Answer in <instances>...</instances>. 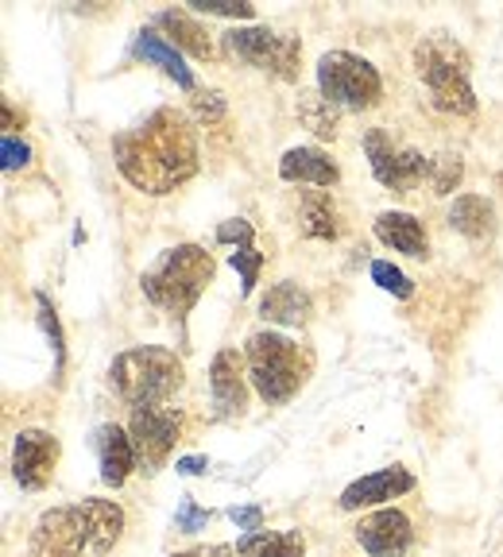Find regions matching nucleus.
Listing matches in <instances>:
<instances>
[{"label":"nucleus","mask_w":503,"mask_h":557,"mask_svg":"<svg viewBox=\"0 0 503 557\" xmlns=\"http://www.w3.org/2000/svg\"><path fill=\"white\" fill-rule=\"evenodd\" d=\"M35 310H39V325H44V333H47V341H51V348H54V360H59V368H62V330H59V318H54V310H51V302H47V295H35Z\"/></svg>","instance_id":"30"},{"label":"nucleus","mask_w":503,"mask_h":557,"mask_svg":"<svg viewBox=\"0 0 503 557\" xmlns=\"http://www.w3.org/2000/svg\"><path fill=\"white\" fill-rule=\"evenodd\" d=\"M461 174H465V163H461V156H450V151H442V156L430 159V186H434V194H453L461 186Z\"/></svg>","instance_id":"26"},{"label":"nucleus","mask_w":503,"mask_h":557,"mask_svg":"<svg viewBox=\"0 0 503 557\" xmlns=\"http://www.w3.org/2000/svg\"><path fill=\"white\" fill-rule=\"evenodd\" d=\"M248 375L268 403H286L303 387V357L298 345L283 333H252L248 337Z\"/></svg>","instance_id":"5"},{"label":"nucleus","mask_w":503,"mask_h":557,"mask_svg":"<svg viewBox=\"0 0 503 557\" xmlns=\"http://www.w3.org/2000/svg\"><path fill=\"white\" fill-rule=\"evenodd\" d=\"M218 240L221 244H236V248H244V244H252V225L248 221H225V225L218 228Z\"/></svg>","instance_id":"34"},{"label":"nucleus","mask_w":503,"mask_h":557,"mask_svg":"<svg viewBox=\"0 0 503 557\" xmlns=\"http://www.w3.org/2000/svg\"><path fill=\"white\" fill-rule=\"evenodd\" d=\"M136 59L151 62V66H159L163 74H171V78L179 82L183 89H194L191 66H186L183 54L174 51V44H167L163 35H156V32H139V39H136Z\"/></svg>","instance_id":"20"},{"label":"nucleus","mask_w":503,"mask_h":557,"mask_svg":"<svg viewBox=\"0 0 503 557\" xmlns=\"http://www.w3.org/2000/svg\"><path fill=\"white\" fill-rule=\"evenodd\" d=\"M279 178L283 183H310V186H333L341 178L338 163L321 148H291L279 159Z\"/></svg>","instance_id":"16"},{"label":"nucleus","mask_w":503,"mask_h":557,"mask_svg":"<svg viewBox=\"0 0 503 557\" xmlns=\"http://www.w3.org/2000/svg\"><path fill=\"white\" fill-rule=\"evenodd\" d=\"M365 151L372 159V174L380 178L388 190L395 194H410L418 183H422L426 174H430V159L422 151H410V148H395L391 136L383 128H372L365 136Z\"/></svg>","instance_id":"9"},{"label":"nucleus","mask_w":503,"mask_h":557,"mask_svg":"<svg viewBox=\"0 0 503 557\" xmlns=\"http://www.w3.org/2000/svg\"><path fill=\"white\" fill-rule=\"evenodd\" d=\"M174 469L183 472V476H201V472L209 469V461H206V457H183V461L174 465Z\"/></svg>","instance_id":"37"},{"label":"nucleus","mask_w":503,"mask_h":557,"mask_svg":"<svg viewBox=\"0 0 503 557\" xmlns=\"http://www.w3.org/2000/svg\"><path fill=\"white\" fill-rule=\"evenodd\" d=\"M109 383L132 407H159L183 387V360L174 357L171 348L159 345L128 348L109 368Z\"/></svg>","instance_id":"3"},{"label":"nucleus","mask_w":503,"mask_h":557,"mask_svg":"<svg viewBox=\"0 0 503 557\" xmlns=\"http://www.w3.org/2000/svg\"><path fill=\"white\" fill-rule=\"evenodd\" d=\"M415 487V476L400 465H391V469H380V472H368V476L353 480V484L341 492V507L345 511H356V507H372V504H388V499L403 496Z\"/></svg>","instance_id":"13"},{"label":"nucleus","mask_w":503,"mask_h":557,"mask_svg":"<svg viewBox=\"0 0 503 557\" xmlns=\"http://www.w3.org/2000/svg\"><path fill=\"white\" fill-rule=\"evenodd\" d=\"M229 519L241 527V531H248V534H256V531H263V511L260 507H233L229 511Z\"/></svg>","instance_id":"35"},{"label":"nucleus","mask_w":503,"mask_h":557,"mask_svg":"<svg viewBox=\"0 0 503 557\" xmlns=\"http://www.w3.org/2000/svg\"><path fill=\"white\" fill-rule=\"evenodd\" d=\"M356 542L372 557H403L410 549V519L395 507H383V511L360 519Z\"/></svg>","instance_id":"12"},{"label":"nucleus","mask_w":503,"mask_h":557,"mask_svg":"<svg viewBox=\"0 0 503 557\" xmlns=\"http://www.w3.org/2000/svg\"><path fill=\"white\" fill-rule=\"evenodd\" d=\"M97 457H101V480L109 487H121L128 472L136 469V445L121 426H101L97 430Z\"/></svg>","instance_id":"17"},{"label":"nucleus","mask_w":503,"mask_h":557,"mask_svg":"<svg viewBox=\"0 0 503 557\" xmlns=\"http://www.w3.org/2000/svg\"><path fill=\"white\" fill-rule=\"evenodd\" d=\"M376 236H380L388 248H395V252H403V256H415V260L430 256L422 221L410 218V213H380V218H376Z\"/></svg>","instance_id":"19"},{"label":"nucleus","mask_w":503,"mask_h":557,"mask_svg":"<svg viewBox=\"0 0 503 557\" xmlns=\"http://www.w3.org/2000/svg\"><path fill=\"white\" fill-rule=\"evenodd\" d=\"M121 174L144 194H171L198 171V139L183 113L159 109L113 139Z\"/></svg>","instance_id":"1"},{"label":"nucleus","mask_w":503,"mask_h":557,"mask_svg":"<svg viewBox=\"0 0 503 557\" xmlns=\"http://www.w3.org/2000/svg\"><path fill=\"white\" fill-rule=\"evenodd\" d=\"M54 465H59V442L47 430H24L16 437V453H12V476L20 480V487L39 492L51 484Z\"/></svg>","instance_id":"11"},{"label":"nucleus","mask_w":503,"mask_h":557,"mask_svg":"<svg viewBox=\"0 0 503 557\" xmlns=\"http://www.w3.org/2000/svg\"><path fill=\"white\" fill-rule=\"evenodd\" d=\"M260 318L275 325H306L310 322V295L298 283L283 278L260 298Z\"/></svg>","instance_id":"18"},{"label":"nucleus","mask_w":503,"mask_h":557,"mask_svg":"<svg viewBox=\"0 0 503 557\" xmlns=\"http://www.w3.org/2000/svg\"><path fill=\"white\" fill-rule=\"evenodd\" d=\"M159 24L174 35V47H183L194 59H213V44H209L206 27L194 16H186V12H159Z\"/></svg>","instance_id":"22"},{"label":"nucleus","mask_w":503,"mask_h":557,"mask_svg":"<svg viewBox=\"0 0 503 557\" xmlns=\"http://www.w3.org/2000/svg\"><path fill=\"white\" fill-rule=\"evenodd\" d=\"M78 519H82V531H86V542H89V557L109 554L124 531V511L113 504V499H82Z\"/></svg>","instance_id":"15"},{"label":"nucleus","mask_w":503,"mask_h":557,"mask_svg":"<svg viewBox=\"0 0 503 557\" xmlns=\"http://www.w3.org/2000/svg\"><path fill=\"white\" fill-rule=\"evenodd\" d=\"M450 225L469 236V240H488L495 233V209L477 194H461V198H453Z\"/></svg>","instance_id":"21"},{"label":"nucleus","mask_w":503,"mask_h":557,"mask_svg":"<svg viewBox=\"0 0 503 557\" xmlns=\"http://www.w3.org/2000/svg\"><path fill=\"white\" fill-rule=\"evenodd\" d=\"M27 557H89L78 507H51L39 515L32 542H27Z\"/></svg>","instance_id":"10"},{"label":"nucleus","mask_w":503,"mask_h":557,"mask_svg":"<svg viewBox=\"0 0 503 557\" xmlns=\"http://www.w3.org/2000/svg\"><path fill=\"white\" fill-rule=\"evenodd\" d=\"M213 278V256L198 244H179L167 248L148 271H144V295L159 306V310L186 313L201 298V290Z\"/></svg>","instance_id":"4"},{"label":"nucleus","mask_w":503,"mask_h":557,"mask_svg":"<svg viewBox=\"0 0 503 557\" xmlns=\"http://www.w3.org/2000/svg\"><path fill=\"white\" fill-rule=\"evenodd\" d=\"M174 557H241V549H233V546H201V549H186V554H174Z\"/></svg>","instance_id":"36"},{"label":"nucleus","mask_w":503,"mask_h":557,"mask_svg":"<svg viewBox=\"0 0 503 557\" xmlns=\"http://www.w3.org/2000/svg\"><path fill=\"white\" fill-rule=\"evenodd\" d=\"M225 51L252 62V66L263 70V74H275L279 82L298 78L303 47H298L295 35H279V32H268V27H233V32H225Z\"/></svg>","instance_id":"7"},{"label":"nucleus","mask_w":503,"mask_h":557,"mask_svg":"<svg viewBox=\"0 0 503 557\" xmlns=\"http://www.w3.org/2000/svg\"><path fill=\"white\" fill-rule=\"evenodd\" d=\"M372 278L380 283L383 290H388V295H395V298H410V295H415V283H410V278L403 275L395 263H388V260H376L372 263Z\"/></svg>","instance_id":"27"},{"label":"nucleus","mask_w":503,"mask_h":557,"mask_svg":"<svg viewBox=\"0 0 503 557\" xmlns=\"http://www.w3.org/2000/svg\"><path fill=\"white\" fill-rule=\"evenodd\" d=\"M183 430V414L171 407H136L128 422V437L136 445V461L144 472H159L171 457L174 442Z\"/></svg>","instance_id":"8"},{"label":"nucleus","mask_w":503,"mask_h":557,"mask_svg":"<svg viewBox=\"0 0 503 557\" xmlns=\"http://www.w3.org/2000/svg\"><path fill=\"white\" fill-rule=\"evenodd\" d=\"M298 221H303V233L314 240H333L338 236V213H333V201L326 190H310L298 206Z\"/></svg>","instance_id":"23"},{"label":"nucleus","mask_w":503,"mask_h":557,"mask_svg":"<svg viewBox=\"0 0 503 557\" xmlns=\"http://www.w3.org/2000/svg\"><path fill=\"white\" fill-rule=\"evenodd\" d=\"M318 94L330 97L338 109H372L383 97L380 70L353 51H330L318 62Z\"/></svg>","instance_id":"6"},{"label":"nucleus","mask_w":503,"mask_h":557,"mask_svg":"<svg viewBox=\"0 0 503 557\" xmlns=\"http://www.w3.org/2000/svg\"><path fill=\"white\" fill-rule=\"evenodd\" d=\"M415 70L430 89V101L453 116H469L477 109V97L469 86V54L465 47L445 32H434L418 39L415 47Z\"/></svg>","instance_id":"2"},{"label":"nucleus","mask_w":503,"mask_h":557,"mask_svg":"<svg viewBox=\"0 0 503 557\" xmlns=\"http://www.w3.org/2000/svg\"><path fill=\"white\" fill-rule=\"evenodd\" d=\"M194 116L206 124H218L225 116V97L218 89H206V94H194Z\"/></svg>","instance_id":"31"},{"label":"nucleus","mask_w":503,"mask_h":557,"mask_svg":"<svg viewBox=\"0 0 503 557\" xmlns=\"http://www.w3.org/2000/svg\"><path fill=\"white\" fill-rule=\"evenodd\" d=\"M241 557H303V534L298 531H279V534H268V531H256L241 542Z\"/></svg>","instance_id":"24"},{"label":"nucleus","mask_w":503,"mask_h":557,"mask_svg":"<svg viewBox=\"0 0 503 557\" xmlns=\"http://www.w3.org/2000/svg\"><path fill=\"white\" fill-rule=\"evenodd\" d=\"M191 9L201 16H225V20H252L256 9L244 4V0H191Z\"/></svg>","instance_id":"28"},{"label":"nucleus","mask_w":503,"mask_h":557,"mask_svg":"<svg viewBox=\"0 0 503 557\" xmlns=\"http://www.w3.org/2000/svg\"><path fill=\"white\" fill-rule=\"evenodd\" d=\"M209 392H213V407L218 414H241L248 403V383H244V360L236 357V348H221L213 364H209Z\"/></svg>","instance_id":"14"},{"label":"nucleus","mask_w":503,"mask_h":557,"mask_svg":"<svg viewBox=\"0 0 503 557\" xmlns=\"http://www.w3.org/2000/svg\"><path fill=\"white\" fill-rule=\"evenodd\" d=\"M209 522V511H201L194 499H183V507H179V515H174V527L183 534H194V531H206Z\"/></svg>","instance_id":"32"},{"label":"nucleus","mask_w":503,"mask_h":557,"mask_svg":"<svg viewBox=\"0 0 503 557\" xmlns=\"http://www.w3.org/2000/svg\"><path fill=\"white\" fill-rule=\"evenodd\" d=\"M233 268L241 271V278H244V295H252V290H256V278H260L263 256L256 252L252 244H244V248H236L233 252Z\"/></svg>","instance_id":"29"},{"label":"nucleus","mask_w":503,"mask_h":557,"mask_svg":"<svg viewBox=\"0 0 503 557\" xmlns=\"http://www.w3.org/2000/svg\"><path fill=\"white\" fill-rule=\"evenodd\" d=\"M298 121L321 139L338 136V104L321 94H298Z\"/></svg>","instance_id":"25"},{"label":"nucleus","mask_w":503,"mask_h":557,"mask_svg":"<svg viewBox=\"0 0 503 557\" xmlns=\"http://www.w3.org/2000/svg\"><path fill=\"white\" fill-rule=\"evenodd\" d=\"M0 159H4V171H16V166H24L32 159V148L20 144L16 136H4L0 139Z\"/></svg>","instance_id":"33"}]
</instances>
